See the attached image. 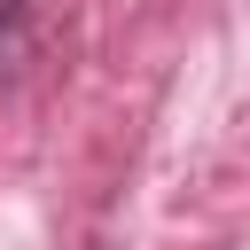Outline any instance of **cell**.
Listing matches in <instances>:
<instances>
[{"label": "cell", "mask_w": 250, "mask_h": 250, "mask_svg": "<svg viewBox=\"0 0 250 250\" xmlns=\"http://www.w3.org/2000/svg\"><path fill=\"white\" fill-rule=\"evenodd\" d=\"M23 47H31V0H0V78L23 62Z\"/></svg>", "instance_id": "cell-1"}]
</instances>
